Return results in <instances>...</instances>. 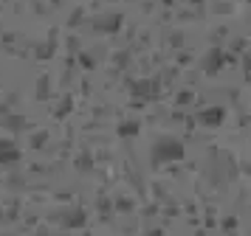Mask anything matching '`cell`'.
Masks as SVG:
<instances>
[{"instance_id": "3957f363", "label": "cell", "mask_w": 251, "mask_h": 236, "mask_svg": "<svg viewBox=\"0 0 251 236\" xmlns=\"http://www.w3.org/2000/svg\"><path fill=\"white\" fill-rule=\"evenodd\" d=\"M217 59H220V54H217V51H212V54H209V59H206V67H209V70H217V67H215Z\"/></svg>"}, {"instance_id": "277c9868", "label": "cell", "mask_w": 251, "mask_h": 236, "mask_svg": "<svg viewBox=\"0 0 251 236\" xmlns=\"http://www.w3.org/2000/svg\"><path fill=\"white\" fill-rule=\"evenodd\" d=\"M206 124H215V121H220V112H206V115H201Z\"/></svg>"}, {"instance_id": "6da1fadb", "label": "cell", "mask_w": 251, "mask_h": 236, "mask_svg": "<svg viewBox=\"0 0 251 236\" xmlns=\"http://www.w3.org/2000/svg\"><path fill=\"white\" fill-rule=\"evenodd\" d=\"M183 157V144L175 141V138H158L152 144V163H167V160H178Z\"/></svg>"}, {"instance_id": "7a4b0ae2", "label": "cell", "mask_w": 251, "mask_h": 236, "mask_svg": "<svg viewBox=\"0 0 251 236\" xmlns=\"http://www.w3.org/2000/svg\"><path fill=\"white\" fill-rule=\"evenodd\" d=\"M20 157V152H17V146L12 144V141H0V163H14Z\"/></svg>"}]
</instances>
